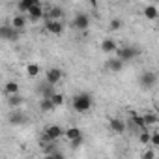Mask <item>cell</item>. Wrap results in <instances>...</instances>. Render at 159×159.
Returning <instances> with one entry per match:
<instances>
[{"instance_id": "obj_9", "label": "cell", "mask_w": 159, "mask_h": 159, "mask_svg": "<svg viewBox=\"0 0 159 159\" xmlns=\"http://www.w3.org/2000/svg\"><path fill=\"white\" fill-rule=\"evenodd\" d=\"M45 30L52 36H60L64 32V23L62 21H45Z\"/></svg>"}, {"instance_id": "obj_23", "label": "cell", "mask_w": 159, "mask_h": 159, "mask_svg": "<svg viewBox=\"0 0 159 159\" xmlns=\"http://www.w3.org/2000/svg\"><path fill=\"white\" fill-rule=\"evenodd\" d=\"M39 109H41V112H51V111H52V109H56V107L52 105V101H51V99H41Z\"/></svg>"}, {"instance_id": "obj_3", "label": "cell", "mask_w": 159, "mask_h": 159, "mask_svg": "<svg viewBox=\"0 0 159 159\" xmlns=\"http://www.w3.org/2000/svg\"><path fill=\"white\" fill-rule=\"evenodd\" d=\"M157 81H159V77H157V73H153V71H144V73L139 75V84H140L144 90H152V88L157 84Z\"/></svg>"}, {"instance_id": "obj_5", "label": "cell", "mask_w": 159, "mask_h": 159, "mask_svg": "<svg viewBox=\"0 0 159 159\" xmlns=\"http://www.w3.org/2000/svg\"><path fill=\"white\" fill-rule=\"evenodd\" d=\"M62 77H64V73H62V69H58V67H51V69L45 71V81H47L51 86H56V84L62 81Z\"/></svg>"}, {"instance_id": "obj_30", "label": "cell", "mask_w": 159, "mask_h": 159, "mask_svg": "<svg viewBox=\"0 0 159 159\" xmlns=\"http://www.w3.org/2000/svg\"><path fill=\"white\" fill-rule=\"evenodd\" d=\"M54 159H66V155H64V152H60V150H58V152L54 153Z\"/></svg>"}, {"instance_id": "obj_22", "label": "cell", "mask_w": 159, "mask_h": 159, "mask_svg": "<svg viewBox=\"0 0 159 159\" xmlns=\"http://www.w3.org/2000/svg\"><path fill=\"white\" fill-rule=\"evenodd\" d=\"M139 140H140V144H144V146L148 148V146H150V142H152V133H150V131H140Z\"/></svg>"}, {"instance_id": "obj_17", "label": "cell", "mask_w": 159, "mask_h": 159, "mask_svg": "<svg viewBox=\"0 0 159 159\" xmlns=\"http://www.w3.org/2000/svg\"><path fill=\"white\" fill-rule=\"evenodd\" d=\"M131 122H133V125L135 127H139L140 131H148V125H146V122H144V116L142 114H131Z\"/></svg>"}, {"instance_id": "obj_27", "label": "cell", "mask_w": 159, "mask_h": 159, "mask_svg": "<svg viewBox=\"0 0 159 159\" xmlns=\"http://www.w3.org/2000/svg\"><path fill=\"white\" fill-rule=\"evenodd\" d=\"M140 159H155V150H153L152 146H148V148H146V150L142 152Z\"/></svg>"}, {"instance_id": "obj_33", "label": "cell", "mask_w": 159, "mask_h": 159, "mask_svg": "<svg viewBox=\"0 0 159 159\" xmlns=\"http://www.w3.org/2000/svg\"><path fill=\"white\" fill-rule=\"evenodd\" d=\"M157 28H159V25H157Z\"/></svg>"}, {"instance_id": "obj_19", "label": "cell", "mask_w": 159, "mask_h": 159, "mask_svg": "<svg viewBox=\"0 0 159 159\" xmlns=\"http://www.w3.org/2000/svg\"><path fill=\"white\" fill-rule=\"evenodd\" d=\"M144 17L150 19V21H155V19H159V10L155 6H146L144 8Z\"/></svg>"}, {"instance_id": "obj_15", "label": "cell", "mask_w": 159, "mask_h": 159, "mask_svg": "<svg viewBox=\"0 0 159 159\" xmlns=\"http://www.w3.org/2000/svg\"><path fill=\"white\" fill-rule=\"evenodd\" d=\"M101 51H103V52H116V51H118V43H116L114 39L107 38V39L101 41Z\"/></svg>"}, {"instance_id": "obj_31", "label": "cell", "mask_w": 159, "mask_h": 159, "mask_svg": "<svg viewBox=\"0 0 159 159\" xmlns=\"http://www.w3.org/2000/svg\"><path fill=\"white\" fill-rule=\"evenodd\" d=\"M43 159H54V153L52 155H43Z\"/></svg>"}, {"instance_id": "obj_11", "label": "cell", "mask_w": 159, "mask_h": 159, "mask_svg": "<svg viewBox=\"0 0 159 159\" xmlns=\"http://www.w3.org/2000/svg\"><path fill=\"white\" fill-rule=\"evenodd\" d=\"M62 15H64V10L54 6L51 10H45V19L43 21H62Z\"/></svg>"}, {"instance_id": "obj_1", "label": "cell", "mask_w": 159, "mask_h": 159, "mask_svg": "<svg viewBox=\"0 0 159 159\" xmlns=\"http://www.w3.org/2000/svg\"><path fill=\"white\" fill-rule=\"evenodd\" d=\"M92 105H94V96H92L90 92H79V94L71 99V107H73L77 112H81V114L88 112V111L92 109Z\"/></svg>"}, {"instance_id": "obj_8", "label": "cell", "mask_w": 159, "mask_h": 159, "mask_svg": "<svg viewBox=\"0 0 159 159\" xmlns=\"http://www.w3.org/2000/svg\"><path fill=\"white\" fill-rule=\"evenodd\" d=\"M26 19H28L30 23H38V21L45 19V10H43V4L39 2L38 6H34V8L26 13Z\"/></svg>"}, {"instance_id": "obj_6", "label": "cell", "mask_w": 159, "mask_h": 159, "mask_svg": "<svg viewBox=\"0 0 159 159\" xmlns=\"http://www.w3.org/2000/svg\"><path fill=\"white\" fill-rule=\"evenodd\" d=\"M45 133L51 137L52 142H56L58 139L66 137V129H64L62 125H58V124H51V125H47V127H45Z\"/></svg>"}, {"instance_id": "obj_29", "label": "cell", "mask_w": 159, "mask_h": 159, "mask_svg": "<svg viewBox=\"0 0 159 159\" xmlns=\"http://www.w3.org/2000/svg\"><path fill=\"white\" fill-rule=\"evenodd\" d=\"M69 144H71L73 150H77V148H81V146H83V139H77V140H73V142H69Z\"/></svg>"}, {"instance_id": "obj_18", "label": "cell", "mask_w": 159, "mask_h": 159, "mask_svg": "<svg viewBox=\"0 0 159 159\" xmlns=\"http://www.w3.org/2000/svg\"><path fill=\"white\" fill-rule=\"evenodd\" d=\"M8 122H10L11 125H21V124L25 122V114L19 112V111H11V114L8 116Z\"/></svg>"}, {"instance_id": "obj_12", "label": "cell", "mask_w": 159, "mask_h": 159, "mask_svg": "<svg viewBox=\"0 0 159 159\" xmlns=\"http://www.w3.org/2000/svg\"><path fill=\"white\" fill-rule=\"evenodd\" d=\"M19 92H21L19 83H15V81H8V83L4 84V94H6V98H10V96H19Z\"/></svg>"}, {"instance_id": "obj_14", "label": "cell", "mask_w": 159, "mask_h": 159, "mask_svg": "<svg viewBox=\"0 0 159 159\" xmlns=\"http://www.w3.org/2000/svg\"><path fill=\"white\" fill-rule=\"evenodd\" d=\"M105 66H107V69H109V71H112V73H120V71L124 69V62H122V60H118L116 56H114V58H109Z\"/></svg>"}, {"instance_id": "obj_20", "label": "cell", "mask_w": 159, "mask_h": 159, "mask_svg": "<svg viewBox=\"0 0 159 159\" xmlns=\"http://www.w3.org/2000/svg\"><path fill=\"white\" fill-rule=\"evenodd\" d=\"M23 101H25V99H23L21 96H10V98H8V107H10L11 111H17V109L23 105Z\"/></svg>"}, {"instance_id": "obj_21", "label": "cell", "mask_w": 159, "mask_h": 159, "mask_svg": "<svg viewBox=\"0 0 159 159\" xmlns=\"http://www.w3.org/2000/svg\"><path fill=\"white\" fill-rule=\"evenodd\" d=\"M142 116H144V122H146L148 127H150V125H155V124L159 122V114H157V112H144Z\"/></svg>"}, {"instance_id": "obj_4", "label": "cell", "mask_w": 159, "mask_h": 159, "mask_svg": "<svg viewBox=\"0 0 159 159\" xmlns=\"http://www.w3.org/2000/svg\"><path fill=\"white\" fill-rule=\"evenodd\" d=\"M71 26L75 30H86L90 26V15L88 13H77L71 21Z\"/></svg>"}, {"instance_id": "obj_2", "label": "cell", "mask_w": 159, "mask_h": 159, "mask_svg": "<svg viewBox=\"0 0 159 159\" xmlns=\"http://www.w3.org/2000/svg\"><path fill=\"white\" fill-rule=\"evenodd\" d=\"M139 54H140V49H139V47H135V45H120V47H118V51H116V58H118V60H122L124 64H125V62L135 60Z\"/></svg>"}, {"instance_id": "obj_26", "label": "cell", "mask_w": 159, "mask_h": 159, "mask_svg": "<svg viewBox=\"0 0 159 159\" xmlns=\"http://www.w3.org/2000/svg\"><path fill=\"white\" fill-rule=\"evenodd\" d=\"M122 26H124V21H122L120 17H114V19L111 21V25H109V28H111L112 32H116V30H120Z\"/></svg>"}, {"instance_id": "obj_24", "label": "cell", "mask_w": 159, "mask_h": 159, "mask_svg": "<svg viewBox=\"0 0 159 159\" xmlns=\"http://www.w3.org/2000/svg\"><path fill=\"white\" fill-rule=\"evenodd\" d=\"M26 73H28V77H32V79L38 77V75H39V66H38V64H28V66H26Z\"/></svg>"}, {"instance_id": "obj_16", "label": "cell", "mask_w": 159, "mask_h": 159, "mask_svg": "<svg viewBox=\"0 0 159 159\" xmlns=\"http://www.w3.org/2000/svg\"><path fill=\"white\" fill-rule=\"evenodd\" d=\"M66 139H67L69 142H73V140H77V139H83V133H81V129H79V127L71 125V127L66 129Z\"/></svg>"}, {"instance_id": "obj_28", "label": "cell", "mask_w": 159, "mask_h": 159, "mask_svg": "<svg viewBox=\"0 0 159 159\" xmlns=\"http://www.w3.org/2000/svg\"><path fill=\"white\" fill-rule=\"evenodd\" d=\"M150 146H152V148H159V133H157V131L152 133V142H150Z\"/></svg>"}, {"instance_id": "obj_32", "label": "cell", "mask_w": 159, "mask_h": 159, "mask_svg": "<svg viewBox=\"0 0 159 159\" xmlns=\"http://www.w3.org/2000/svg\"><path fill=\"white\" fill-rule=\"evenodd\" d=\"M155 112H157V114H159V101H157V103H155Z\"/></svg>"}, {"instance_id": "obj_7", "label": "cell", "mask_w": 159, "mask_h": 159, "mask_svg": "<svg viewBox=\"0 0 159 159\" xmlns=\"http://www.w3.org/2000/svg\"><path fill=\"white\" fill-rule=\"evenodd\" d=\"M0 38L2 39H6V41H17V38H19V32L10 25H2L0 26Z\"/></svg>"}, {"instance_id": "obj_25", "label": "cell", "mask_w": 159, "mask_h": 159, "mask_svg": "<svg viewBox=\"0 0 159 159\" xmlns=\"http://www.w3.org/2000/svg\"><path fill=\"white\" fill-rule=\"evenodd\" d=\"M51 101H52V105H54V107H62V105H64V101H66V98H64V94L56 92V94L51 98Z\"/></svg>"}, {"instance_id": "obj_10", "label": "cell", "mask_w": 159, "mask_h": 159, "mask_svg": "<svg viewBox=\"0 0 159 159\" xmlns=\"http://www.w3.org/2000/svg\"><path fill=\"white\" fill-rule=\"evenodd\" d=\"M109 125H111V129L116 135H124L125 133V120H122V118H116V116L109 118Z\"/></svg>"}, {"instance_id": "obj_13", "label": "cell", "mask_w": 159, "mask_h": 159, "mask_svg": "<svg viewBox=\"0 0 159 159\" xmlns=\"http://www.w3.org/2000/svg\"><path fill=\"white\" fill-rule=\"evenodd\" d=\"M26 21H28V19H26V15L17 13V15H13V17H11V26H13L17 32H21V30L26 26Z\"/></svg>"}]
</instances>
